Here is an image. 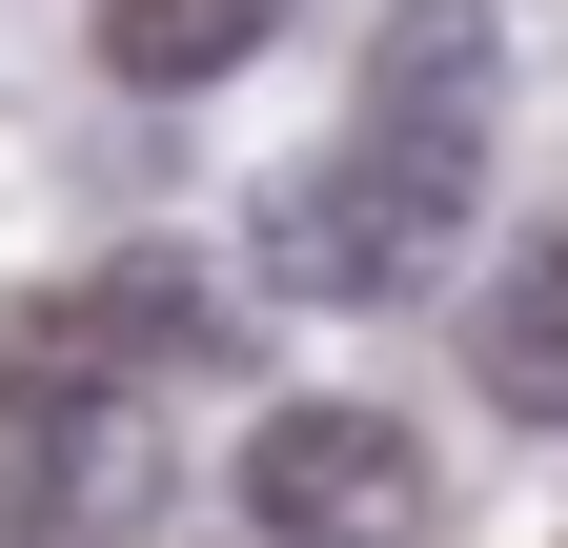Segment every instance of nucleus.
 <instances>
[{
  "mask_svg": "<svg viewBox=\"0 0 568 548\" xmlns=\"http://www.w3.org/2000/svg\"><path fill=\"white\" fill-rule=\"evenodd\" d=\"M0 346H21V366H82V386H203V366H244V305L203 285L183 244H122V264H82V285H21Z\"/></svg>",
  "mask_w": 568,
  "mask_h": 548,
  "instance_id": "7ed1b4c3",
  "label": "nucleus"
},
{
  "mask_svg": "<svg viewBox=\"0 0 568 548\" xmlns=\"http://www.w3.org/2000/svg\"><path fill=\"white\" fill-rule=\"evenodd\" d=\"M487 61H508L487 0H406V21L366 41V122H406V143H487Z\"/></svg>",
  "mask_w": 568,
  "mask_h": 548,
  "instance_id": "39448f33",
  "label": "nucleus"
},
{
  "mask_svg": "<svg viewBox=\"0 0 568 548\" xmlns=\"http://www.w3.org/2000/svg\"><path fill=\"white\" fill-rule=\"evenodd\" d=\"M244 528L264 548H406L426 528V447L386 427V406H264L244 427Z\"/></svg>",
  "mask_w": 568,
  "mask_h": 548,
  "instance_id": "20e7f679",
  "label": "nucleus"
},
{
  "mask_svg": "<svg viewBox=\"0 0 568 548\" xmlns=\"http://www.w3.org/2000/svg\"><path fill=\"white\" fill-rule=\"evenodd\" d=\"M467 366H487V406H528V427H568V244H528L508 285L467 305Z\"/></svg>",
  "mask_w": 568,
  "mask_h": 548,
  "instance_id": "0eeeda50",
  "label": "nucleus"
},
{
  "mask_svg": "<svg viewBox=\"0 0 568 548\" xmlns=\"http://www.w3.org/2000/svg\"><path fill=\"white\" fill-rule=\"evenodd\" d=\"M142 528H163L142 386H82V366L0 346V548H142Z\"/></svg>",
  "mask_w": 568,
  "mask_h": 548,
  "instance_id": "f03ea898",
  "label": "nucleus"
},
{
  "mask_svg": "<svg viewBox=\"0 0 568 548\" xmlns=\"http://www.w3.org/2000/svg\"><path fill=\"white\" fill-rule=\"evenodd\" d=\"M467 163H487V143L345 122L325 163H284V183H264V285H305V305H406L426 264L467 244Z\"/></svg>",
  "mask_w": 568,
  "mask_h": 548,
  "instance_id": "f257e3e1",
  "label": "nucleus"
},
{
  "mask_svg": "<svg viewBox=\"0 0 568 548\" xmlns=\"http://www.w3.org/2000/svg\"><path fill=\"white\" fill-rule=\"evenodd\" d=\"M264 41H284V0H102V82H142V102H203Z\"/></svg>",
  "mask_w": 568,
  "mask_h": 548,
  "instance_id": "423d86ee",
  "label": "nucleus"
}]
</instances>
